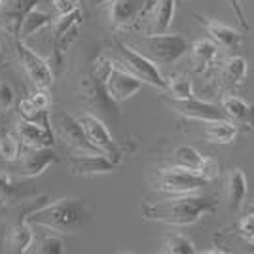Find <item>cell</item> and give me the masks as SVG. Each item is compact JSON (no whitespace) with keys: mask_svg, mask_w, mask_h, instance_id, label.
Listing matches in <instances>:
<instances>
[{"mask_svg":"<svg viewBox=\"0 0 254 254\" xmlns=\"http://www.w3.org/2000/svg\"><path fill=\"white\" fill-rule=\"evenodd\" d=\"M91 218V211L82 197L50 199L25 216V222L55 233H74Z\"/></svg>","mask_w":254,"mask_h":254,"instance_id":"6da1fadb","label":"cell"},{"mask_svg":"<svg viewBox=\"0 0 254 254\" xmlns=\"http://www.w3.org/2000/svg\"><path fill=\"white\" fill-rule=\"evenodd\" d=\"M214 195H173V199L150 203L142 207V216L154 222L173 224V226H190L199 222L203 216L216 211Z\"/></svg>","mask_w":254,"mask_h":254,"instance_id":"7a4b0ae2","label":"cell"},{"mask_svg":"<svg viewBox=\"0 0 254 254\" xmlns=\"http://www.w3.org/2000/svg\"><path fill=\"white\" fill-rule=\"evenodd\" d=\"M129 46H133L138 53H142L156 64L177 63L190 52V42L177 32H173V34L171 32H152V34L137 36Z\"/></svg>","mask_w":254,"mask_h":254,"instance_id":"3957f363","label":"cell"},{"mask_svg":"<svg viewBox=\"0 0 254 254\" xmlns=\"http://www.w3.org/2000/svg\"><path fill=\"white\" fill-rule=\"evenodd\" d=\"M114 52L124 64V68L137 76L138 80H142V84H150L158 89L167 91V78L159 72L158 64L152 63L148 57H144L133 46H129L124 40H118V38L114 40Z\"/></svg>","mask_w":254,"mask_h":254,"instance_id":"277c9868","label":"cell"},{"mask_svg":"<svg viewBox=\"0 0 254 254\" xmlns=\"http://www.w3.org/2000/svg\"><path fill=\"white\" fill-rule=\"evenodd\" d=\"M207 182L209 180L203 179L201 175L175 165L169 169L159 171L156 188L159 191L171 193V195H188V193H197L199 190H203V186H207Z\"/></svg>","mask_w":254,"mask_h":254,"instance_id":"5b68a950","label":"cell"},{"mask_svg":"<svg viewBox=\"0 0 254 254\" xmlns=\"http://www.w3.org/2000/svg\"><path fill=\"white\" fill-rule=\"evenodd\" d=\"M13 46H15L17 57H19V61L23 64V70L27 72L32 85L40 87V89H50L53 80H55V76H53V70L50 63H48V59H44L42 55H38L32 48H29L25 44V40L17 38V36L13 40Z\"/></svg>","mask_w":254,"mask_h":254,"instance_id":"8992f818","label":"cell"},{"mask_svg":"<svg viewBox=\"0 0 254 254\" xmlns=\"http://www.w3.org/2000/svg\"><path fill=\"white\" fill-rule=\"evenodd\" d=\"M78 120H80V124L84 127L87 140H89L101 154H105L112 163L118 165V163L122 161V158H124V150L116 144V140L112 138L108 127L105 126V122L99 116H95V114H82Z\"/></svg>","mask_w":254,"mask_h":254,"instance_id":"52a82bcc","label":"cell"},{"mask_svg":"<svg viewBox=\"0 0 254 254\" xmlns=\"http://www.w3.org/2000/svg\"><path fill=\"white\" fill-rule=\"evenodd\" d=\"M52 127L57 131V135L61 137V140H63L64 144L70 150H74L76 154H93V152H99V150L87 140L80 120L74 118L72 114L61 112L59 116L55 118V122L52 124Z\"/></svg>","mask_w":254,"mask_h":254,"instance_id":"ba28073f","label":"cell"},{"mask_svg":"<svg viewBox=\"0 0 254 254\" xmlns=\"http://www.w3.org/2000/svg\"><path fill=\"white\" fill-rule=\"evenodd\" d=\"M156 0H110L108 2V19L116 29H129L131 25L144 17Z\"/></svg>","mask_w":254,"mask_h":254,"instance_id":"9c48e42d","label":"cell"},{"mask_svg":"<svg viewBox=\"0 0 254 254\" xmlns=\"http://www.w3.org/2000/svg\"><path fill=\"white\" fill-rule=\"evenodd\" d=\"M165 105L177 114L190 120H199V122H211V120H228L224 114L222 106L212 105L207 101H201L197 97H188V99H165Z\"/></svg>","mask_w":254,"mask_h":254,"instance_id":"30bf717a","label":"cell"},{"mask_svg":"<svg viewBox=\"0 0 254 254\" xmlns=\"http://www.w3.org/2000/svg\"><path fill=\"white\" fill-rule=\"evenodd\" d=\"M173 163L182 169L193 171L209 182L220 175V163L209 156H201L193 146H179L173 152Z\"/></svg>","mask_w":254,"mask_h":254,"instance_id":"8fae6325","label":"cell"},{"mask_svg":"<svg viewBox=\"0 0 254 254\" xmlns=\"http://www.w3.org/2000/svg\"><path fill=\"white\" fill-rule=\"evenodd\" d=\"M105 87H106L108 97H110L116 105H120V103H124L127 99H131L133 95H137L138 91H140V87H142V80H138L135 74H131L126 68H120V66L114 63L112 72L106 78Z\"/></svg>","mask_w":254,"mask_h":254,"instance_id":"7c38bea8","label":"cell"},{"mask_svg":"<svg viewBox=\"0 0 254 254\" xmlns=\"http://www.w3.org/2000/svg\"><path fill=\"white\" fill-rule=\"evenodd\" d=\"M32 226L25 222V218H19L17 222L8 224L2 228V241H0V253L23 254L29 253L32 243Z\"/></svg>","mask_w":254,"mask_h":254,"instance_id":"4fadbf2b","label":"cell"},{"mask_svg":"<svg viewBox=\"0 0 254 254\" xmlns=\"http://www.w3.org/2000/svg\"><path fill=\"white\" fill-rule=\"evenodd\" d=\"M68 169L76 177H95V175H108L116 169V163H112L101 152L93 154H74L68 158Z\"/></svg>","mask_w":254,"mask_h":254,"instance_id":"5bb4252c","label":"cell"},{"mask_svg":"<svg viewBox=\"0 0 254 254\" xmlns=\"http://www.w3.org/2000/svg\"><path fill=\"white\" fill-rule=\"evenodd\" d=\"M106 82L99 80L91 72L82 78L80 82V97L85 101V105L95 108V110H101V112H116L118 105L108 97L106 93Z\"/></svg>","mask_w":254,"mask_h":254,"instance_id":"9a60e30c","label":"cell"},{"mask_svg":"<svg viewBox=\"0 0 254 254\" xmlns=\"http://www.w3.org/2000/svg\"><path fill=\"white\" fill-rule=\"evenodd\" d=\"M247 72H249V66L243 57H237V55L228 57L216 68V74H214L216 87L224 89V91H233L245 84Z\"/></svg>","mask_w":254,"mask_h":254,"instance_id":"2e32d148","label":"cell"},{"mask_svg":"<svg viewBox=\"0 0 254 254\" xmlns=\"http://www.w3.org/2000/svg\"><path fill=\"white\" fill-rule=\"evenodd\" d=\"M19 159V175L25 179L40 177L44 171H48L53 163H57V154L52 146H40V148H29Z\"/></svg>","mask_w":254,"mask_h":254,"instance_id":"e0dca14e","label":"cell"},{"mask_svg":"<svg viewBox=\"0 0 254 254\" xmlns=\"http://www.w3.org/2000/svg\"><path fill=\"white\" fill-rule=\"evenodd\" d=\"M193 17L199 21V25H201L203 29L207 31V34H209V38H211L218 48H224V50H237V48L241 46V42H243V34L239 31H235V29H232V27L216 21V19H211V17H207V15H201V13H195Z\"/></svg>","mask_w":254,"mask_h":254,"instance_id":"ac0fdd59","label":"cell"},{"mask_svg":"<svg viewBox=\"0 0 254 254\" xmlns=\"http://www.w3.org/2000/svg\"><path fill=\"white\" fill-rule=\"evenodd\" d=\"M38 2L40 0H2L0 2V31L17 36L23 17L31 8L38 6Z\"/></svg>","mask_w":254,"mask_h":254,"instance_id":"d6986e66","label":"cell"},{"mask_svg":"<svg viewBox=\"0 0 254 254\" xmlns=\"http://www.w3.org/2000/svg\"><path fill=\"white\" fill-rule=\"evenodd\" d=\"M222 110L226 118L237 129L254 131V103H249L237 95H228L222 99Z\"/></svg>","mask_w":254,"mask_h":254,"instance_id":"ffe728a7","label":"cell"},{"mask_svg":"<svg viewBox=\"0 0 254 254\" xmlns=\"http://www.w3.org/2000/svg\"><path fill=\"white\" fill-rule=\"evenodd\" d=\"M15 135H17V140H21L23 144L29 146V148L53 146V142H55L53 129L38 126L34 122H27L23 118H19L15 122Z\"/></svg>","mask_w":254,"mask_h":254,"instance_id":"44dd1931","label":"cell"},{"mask_svg":"<svg viewBox=\"0 0 254 254\" xmlns=\"http://www.w3.org/2000/svg\"><path fill=\"white\" fill-rule=\"evenodd\" d=\"M249 191V182L245 177V171L241 167H232L226 182V203L232 212L241 211Z\"/></svg>","mask_w":254,"mask_h":254,"instance_id":"7402d4cb","label":"cell"},{"mask_svg":"<svg viewBox=\"0 0 254 254\" xmlns=\"http://www.w3.org/2000/svg\"><path fill=\"white\" fill-rule=\"evenodd\" d=\"M29 195L27 184L17 180L8 171H0V205L2 207H13L21 203Z\"/></svg>","mask_w":254,"mask_h":254,"instance_id":"603a6c76","label":"cell"},{"mask_svg":"<svg viewBox=\"0 0 254 254\" xmlns=\"http://www.w3.org/2000/svg\"><path fill=\"white\" fill-rule=\"evenodd\" d=\"M191 61H193V70L195 72H207L211 68L216 57H218V46L209 40H195L190 44Z\"/></svg>","mask_w":254,"mask_h":254,"instance_id":"cb8c5ba5","label":"cell"},{"mask_svg":"<svg viewBox=\"0 0 254 254\" xmlns=\"http://www.w3.org/2000/svg\"><path fill=\"white\" fill-rule=\"evenodd\" d=\"M237 131L239 129L230 120H211V122H205L203 135L207 138V142H212V144H232L237 137Z\"/></svg>","mask_w":254,"mask_h":254,"instance_id":"d4e9b609","label":"cell"},{"mask_svg":"<svg viewBox=\"0 0 254 254\" xmlns=\"http://www.w3.org/2000/svg\"><path fill=\"white\" fill-rule=\"evenodd\" d=\"M52 23H53L52 15H50L48 11H44V10H40L38 6H34V8H31V10L27 11V15L23 17L21 25H19V31H17V38L27 40V38L34 36L36 32H40L42 29L50 27Z\"/></svg>","mask_w":254,"mask_h":254,"instance_id":"484cf974","label":"cell"},{"mask_svg":"<svg viewBox=\"0 0 254 254\" xmlns=\"http://www.w3.org/2000/svg\"><path fill=\"white\" fill-rule=\"evenodd\" d=\"M177 0H156L152 6V32H167L175 15Z\"/></svg>","mask_w":254,"mask_h":254,"instance_id":"4316f807","label":"cell"},{"mask_svg":"<svg viewBox=\"0 0 254 254\" xmlns=\"http://www.w3.org/2000/svg\"><path fill=\"white\" fill-rule=\"evenodd\" d=\"M29 253L36 254H63L64 243L57 233H44L40 237H32V243Z\"/></svg>","mask_w":254,"mask_h":254,"instance_id":"83f0119b","label":"cell"},{"mask_svg":"<svg viewBox=\"0 0 254 254\" xmlns=\"http://www.w3.org/2000/svg\"><path fill=\"white\" fill-rule=\"evenodd\" d=\"M163 253L169 254H193L195 245L191 239L179 232H169L163 237Z\"/></svg>","mask_w":254,"mask_h":254,"instance_id":"f1b7e54d","label":"cell"},{"mask_svg":"<svg viewBox=\"0 0 254 254\" xmlns=\"http://www.w3.org/2000/svg\"><path fill=\"white\" fill-rule=\"evenodd\" d=\"M167 91L171 97L175 99H188L193 97V87H191V80L184 74H177L167 78Z\"/></svg>","mask_w":254,"mask_h":254,"instance_id":"f546056e","label":"cell"},{"mask_svg":"<svg viewBox=\"0 0 254 254\" xmlns=\"http://www.w3.org/2000/svg\"><path fill=\"white\" fill-rule=\"evenodd\" d=\"M0 158L4 161H15L19 158V142L17 135H11L8 131L0 133Z\"/></svg>","mask_w":254,"mask_h":254,"instance_id":"4dcf8cb0","label":"cell"},{"mask_svg":"<svg viewBox=\"0 0 254 254\" xmlns=\"http://www.w3.org/2000/svg\"><path fill=\"white\" fill-rule=\"evenodd\" d=\"M15 103V91L8 82H0V112L10 110Z\"/></svg>","mask_w":254,"mask_h":254,"instance_id":"1f68e13d","label":"cell"},{"mask_svg":"<svg viewBox=\"0 0 254 254\" xmlns=\"http://www.w3.org/2000/svg\"><path fill=\"white\" fill-rule=\"evenodd\" d=\"M235 232L239 233V235H243V237H247L249 241H253V243H254V211H251L247 216H243V218H241V222L237 224Z\"/></svg>","mask_w":254,"mask_h":254,"instance_id":"d6a6232c","label":"cell"},{"mask_svg":"<svg viewBox=\"0 0 254 254\" xmlns=\"http://www.w3.org/2000/svg\"><path fill=\"white\" fill-rule=\"evenodd\" d=\"M29 99H31V103L36 106L38 110H50V106H52L50 89H40V87H36V91H34Z\"/></svg>","mask_w":254,"mask_h":254,"instance_id":"836d02e7","label":"cell"},{"mask_svg":"<svg viewBox=\"0 0 254 254\" xmlns=\"http://www.w3.org/2000/svg\"><path fill=\"white\" fill-rule=\"evenodd\" d=\"M55 11L61 15V13H66V11H72L74 8L80 6V0H52Z\"/></svg>","mask_w":254,"mask_h":254,"instance_id":"e575fe53","label":"cell"},{"mask_svg":"<svg viewBox=\"0 0 254 254\" xmlns=\"http://www.w3.org/2000/svg\"><path fill=\"white\" fill-rule=\"evenodd\" d=\"M230 4H232L233 13H235V17H237V21H239V25H241L243 29H249V21H247V13H245L243 6H241V2H239V0H230Z\"/></svg>","mask_w":254,"mask_h":254,"instance_id":"d590c367","label":"cell"},{"mask_svg":"<svg viewBox=\"0 0 254 254\" xmlns=\"http://www.w3.org/2000/svg\"><path fill=\"white\" fill-rule=\"evenodd\" d=\"M108 2H110V0H91V4H93L95 8H101V6H105Z\"/></svg>","mask_w":254,"mask_h":254,"instance_id":"8d00e7d4","label":"cell"},{"mask_svg":"<svg viewBox=\"0 0 254 254\" xmlns=\"http://www.w3.org/2000/svg\"><path fill=\"white\" fill-rule=\"evenodd\" d=\"M0 61H2V52H0Z\"/></svg>","mask_w":254,"mask_h":254,"instance_id":"74e56055","label":"cell"},{"mask_svg":"<svg viewBox=\"0 0 254 254\" xmlns=\"http://www.w3.org/2000/svg\"><path fill=\"white\" fill-rule=\"evenodd\" d=\"M251 211H254V207H253V209H251Z\"/></svg>","mask_w":254,"mask_h":254,"instance_id":"f35d334b","label":"cell"},{"mask_svg":"<svg viewBox=\"0 0 254 254\" xmlns=\"http://www.w3.org/2000/svg\"><path fill=\"white\" fill-rule=\"evenodd\" d=\"M239 2H241V0H239Z\"/></svg>","mask_w":254,"mask_h":254,"instance_id":"ab89813d","label":"cell"},{"mask_svg":"<svg viewBox=\"0 0 254 254\" xmlns=\"http://www.w3.org/2000/svg\"><path fill=\"white\" fill-rule=\"evenodd\" d=\"M0 2H2V0H0Z\"/></svg>","mask_w":254,"mask_h":254,"instance_id":"60d3db41","label":"cell"}]
</instances>
